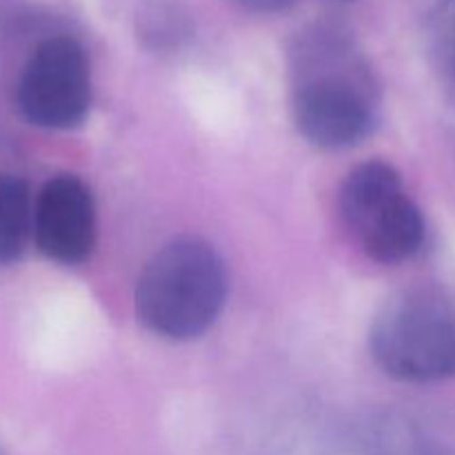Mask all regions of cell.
I'll return each instance as SVG.
<instances>
[{
    "instance_id": "6da1fadb",
    "label": "cell",
    "mask_w": 455,
    "mask_h": 455,
    "mask_svg": "<svg viewBox=\"0 0 455 455\" xmlns=\"http://www.w3.org/2000/svg\"><path fill=\"white\" fill-rule=\"evenodd\" d=\"M227 269L203 238L182 235L149 258L136 284V315L167 340L200 338L227 300Z\"/></svg>"
},
{
    "instance_id": "7a4b0ae2",
    "label": "cell",
    "mask_w": 455,
    "mask_h": 455,
    "mask_svg": "<svg viewBox=\"0 0 455 455\" xmlns=\"http://www.w3.org/2000/svg\"><path fill=\"white\" fill-rule=\"evenodd\" d=\"M369 347L387 376L438 382L455 376V314L425 289L395 293L373 318Z\"/></svg>"
},
{
    "instance_id": "3957f363",
    "label": "cell",
    "mask_w": 455,
    "mask_h": 455,
    "mask_svg": "<svg viewBox=\"0 0 455 455\" xmlns=\"http://www.w3.org/2000/svg\"><path fill=\"white\" fill-rule=\"evenodd\" d=\"M338 207L360 249L382 265L409 260L425 243V218L389 163L371 160L351 169Z\"/></svg>"
},
{
    "instance_id": "277c9868",
    "label": "cell",
    "mask_w": 455,
    "mask_h": 455,
    "mask_svg": "<svg viewBox=\"0 0 455 455\" xmlns=\"http://www.w3.org/2000/svg\"><path fill=\"white\" fill-rule=\"evenodd\" d=\"M16 105L36 127H78L92 107V69L83 44L69 36L43 40L22 67Z\"/></svg>"
},
{
    "instance_id": "5b68a950",
    "label": "cell",
    "mask_w": 455,
    "mask_h": 455,
    "mask_svg": "<svg viewBox=\"0 0 455 455\" xmlns=\"http://www.w3.org/2000/svg\"><path fill=\"white\" fill-rule=\"evenodd\" d=\"M298 132L315 147L345 149L376 127V105L363 84L342 74H323L298 84L293 96Z\"/></svg>"
},
{
    "instance_id": "8992f818",
    "label": "cell",
    "mask_w": 455,
    "mask_h": 455,
    "mask_svg": "<svg viewBox=\"0 0 455 455\" xmlns=\"http://www.w3.org/2000/svg\"><path fill=\"white\" fill-rule=\"evenodd\" d=\"M34 238L60 265H80L96 244V204L80 178L62 173L40 189L34 204Z\"/></svg>"
},
{
    "instance_id": "52a82bcc",
    "label": "cell",
    "mask_w": 455,
    "mask_h": 455,
    "mask_svg": "<svg viewBox=\"0 0 455 455\" xmlns=\"http://www.w3.org/2000/svg\"><path fill=\"white\" fill-rule=\"evenodd\" d=\"M29 234H34L29 187L22 178L0 173V265L20 258Z\"/></svg>"
},
{
    "instance_id": "ba28073f",
    "label": "cell",
    "mask_w": 455,
    "mask_h": 455,
    "mask_svg": "<svg viewBox=\"0 0 455 455\" xmlns=\"http://www.w3.org/2000/svg\"><path fill=\"white\" fill-rule=\"evenodd\" d=\"M443 38L455 65V0H444L443 4Z\"/></svg>"
},
{
    "instance_id": "9c48e42d",
    "label": "cell",
    "mask_w": 455,
    "mask_h": 455,
    "mask_svg": "<svg viewBox=\"0 0 455 455\" xmlns=\"http://www.w3.org/2000/svg\"><path fill=\"white\" fill-rule=\"evenodd\" d=\"M235 3L243 4L244 9H249V12L275 13V12H284V9L293 7L296 0H235Z\"/></svg>"
},
{
    "instance_id": "30bf717a",
    "label": "cell",
    "mask_w": 455,
    "mask_h": 455,
    "mask_svg": "<svg viewBox=\"0 0 455 455\" xmlns=\"http://www.w3.org/2000/svg\"><path fill=\"white\" fill-rule=\"evenodd\" d=\"M453 71H455V65H453Z\"/></svg>"
}]
</instances>
